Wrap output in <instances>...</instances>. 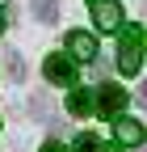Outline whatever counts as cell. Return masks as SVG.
Segmentation results:
<instances>
[{"label":"cell","mask_w":147,"mask_h":152,"mask_svg":"<svg viewBox=\"0 0 147 152\" xmlns=\"http://www.w3.org/2000/svg\"><path fill=\"white\" fill-rule=\"evenodd\" d=\"M139 64H143V30H139V26H126V30L118 34V72L135 76Z\"/></svg>","instance_id":"cell-1"},{"label":"cell","mask_w":147,"mask_h":152,"mask_svg":"<svg viewBox=\"0 0 147 152\" xmlns=\"http://www.w3.org/2000/svg\"><path fill=\"white\" fill-rule=\"evenodd\" d=\"M88 9H93V21H97L101 34L122 30V4L118 0H88Z\"/></svg>","instance_id":"cell-2"},{"label":"cell","mask_w":147,"mask_h":152,"mask_svg":"<svg viewBox=\"0 0 147 152\" xmlns=\"http://www.w3.org/2000/svg\"><path fill=\"white\" fill-rule=\"evenodd\" d=\"M122 106H126V89H118V85H97L93 110L101 114V118H114V114H122Z\"/></svg>","instance_id":"cell-3"},{"label":"cell","mask_w":147,"mask_h":152,"mask_svg":"<svg viewBox=\"0 0 147 152\" xmlns=\"http://www.w3.org/2000/svg\"><path fill=\"white\" fill-rule=\"evenodd\" d=\"M42 76L50 85H76V64L67 59V55H46V64H42Z\"/></svg>","instance_id":"cell-4"},{"label":"cell","mask_w":147,"mask_h":152,"mask_svg":"<svg viewBox=\"0 0 147 152\" xmlns=\"http://www.w3.org/2000/svg\"><path fill=\"white\" fill-rule=\"evenodd\" d=\"M67 51L76 55V59L93 64V59H97V38H93V34H84V30H71V34H67Z\"/></svg>","instance_id":"cell-5"},{"label":"cell","mask_w":147,"mask_h":152,"mask_svg":"<svg viewBox=\"0 0 147 152\" xmlns=\"http://www.w3.org/2000/svg\"><path fill=\"white\" fill-rule=\"evenodd\" d=\"M114 135H118V144H143V123H135V118H122V114H114Z\"/></svg>","instance_id":"cell-6"},{"label":"cell","mask_w":147,"mask_h":152,"mask_svg":"<svg viewBox=\"0 0 147 152\" xmlns=\"http://www.w3.org/2000/svg\"><path fill=\"white\" fill-rule=\"evenodd\" d=\"M67 110L76 114V118L93 114V93H88V89H71V93H67Z\"/></svg>","instance_id":"cell-7"},{"label":"cell","mask_w":147,"mask_h":152,"mask_svg":"<svg viewBox=\"0 0 147 152\" xmlns=\"http://www.w3.org/2000/svg\"><path fill=\"white\" fill-rule=\"evenodd\" d=\"M71 152H105V144L93 135V131H84V135H76V144H71Z\"/></svg>","instance_id":"cell-8"},{"label":"cell","mask_w":147,"mask_h":152,"mask_svg":"<svg viewBox=\"0 0 147 152\" xmlns=\"http://www.w3.org/2000/svg\"><path fill=\"white\" fill-rule=\"evenodd\" d=\"M34 17H38V21H55V17H59V4H55V0H34Z\"/></svg>","instance_id":"cell-9"},{"label":"cell","mask_w":147,"mask_h":152,"mask_svg":"<svg viewBox=\"0 0 147 152\" xmlns=\"http://www.w3.org/2000/svg\"><path fill=\"white\" fill-rule=\"evenodd\" d=\"M9 72L17 76V80H21V76H25V64H21V51H9Z\"/></svg>","instance_id":"cell-10"},{"label":"cell","mask_w":147,"mask_h":152,"mask_svg":"<svg viewBox=\"0 0 147 152\" xmlns=\"http://www.w3.org/2000/svg\"><path fill=\"white\" fill-rule=\"evenodd\" d=\"M42 152H63V144H55V140H50V144H46Z\"/></svg>","instance_id":"cell-11"},{"label":"cell","mask_w":147,"mask_h":152,"mask_svg":"<svg viewBox=\"0 0 147 152\" xmlns=\"http://www.w3.org/2000/svg\"><path fill=\"white\" fill-rule=\"evenodd\" d=\"M139 102H143V106H147V80H143V89H139Z\"/></svg>","instance_id":"cell-12"},{"label":"cell","mask_w":147,"mask_h":152,"mask_svg":"<svg viewBox=\"0 0 147 152\" xmlns=\"http://www.w3.org/2000/svg\"><path fill=\"white\" fill-rule=\"evenodd\" d=\"M0 30H4V13H0Z\"/></svg>","instance_id":"cell-13"},{"label":"cell","mask_w":147,"mask_h":152,"mask_svg":"<svg viewBox=\"0 0 147 152\" xmlns=\"http://www.w3.org/2000/svg\"><path fill=\"white\" fill-rule=\"evenodd\" d=\"M105 152H118V148H105Z\"/></svg>","instance_id":"cell-14"}]
</instances>
